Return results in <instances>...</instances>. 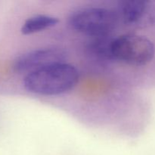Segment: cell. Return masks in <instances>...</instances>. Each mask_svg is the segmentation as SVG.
Returning <instances> with one entry per match:
<instances>
[{"label": "cell", "mask_w": 155, "mask_h": 155, "mask_svg": "<svg viewBox=\"0 0 155 155\" xmlns=\"http://www.w3.org/2000/svg\"><path fill=\"white\" fill-rule=\"evenodd\" d=\"M58 18L46 15H37L27 18L21 27V31L24 35H31L43 31L57 25Z\"/></svg>", "instance_id": "8992f818"}, {"label": "cell", "mask_w": 155, "mask_h": 155, "mask_svg": "<svg viewBox=\"0 0 155 155\" xmlns=\"http://www.w3.org/2000/svg\"><path fill=\"white\" fill-rule=\"evenodd\" d=\"M80 74L70 64L58 63L27 74L23 81L27 92L45 96L68 92L77 85Z\"/></svg>", "instance_id": "6da1fadb"}, {"label": "cell", "mask_w": 155, "mask_h": 155, "mask_svg": "<svg viewBox=\"0 0 155 155\" xmlns=\"http://www.w3.org/2000/svg\"><path fill=\"white\" fill-rule=\"evenodd\" d=\"M66 52L58 47H45L26 51L14 61L16 72L29 73L58 63L65 62Z\"/></svg>", "instance_id": "5b68a950"}, {"label": "cell", "mask_w": 155, "mask_h": 155, "mask_svg": "<svg viewBox=\"0 0 155 155\" xmlns=\"http://www.w3.org/2000/svg\"><path fill=\"white\" fill-rule=\"evenodd\" d=\"M125 25L138 29L155 27L154 0H126L119 2L116 10Z\"/></svg>", "instance_id": "277c9868"}, {"label": "cell", "mask_w": 155, "mask_h": 155, "mask_svg": "<svg viewBox=\"0 0 155 155\" xmlns=\"http://www.w3.org/2000/svg\"><path fill=\"white\" fill-rule=\"evenodd\" d=\"M110 55L111 60L130 66H146L155 58V43L142 35H121L112 38Z\"/></svg>", "instance_id": "7a4b0ae2"}, {"label": "cell", "mask_w": 155, "mask_h": 155, "mask_svg": "<svg viewBox=\"0 0 155 155\" xmlns=\"http://www.w3.org/2000/svg\"><path fill=\"white\" fill-rule=\"evenodd\" d=\"M118 21L116 10L102 7L80 8L73 12L69 18L74 30L94 37L110 36Z\"/></svg>", "instance_id": "3957f363"}]
</instances>
